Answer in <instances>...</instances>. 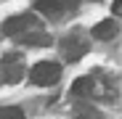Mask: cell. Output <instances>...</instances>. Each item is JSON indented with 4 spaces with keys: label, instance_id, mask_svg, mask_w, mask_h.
I'll return each instance as SVG.
<instances>
[{
    "label": "cell",
    "instance_id": "6da1fadb",
    "mask_svg": "<svg viewBox=\"0 0 122 119\" xmlns=\"http://www.w3.org/2000/svg\"><path fill=\"white\" fill-rule=\"evenodd\" d=\"M32 29H40L37 27V16H32V13H16V16L3 21V34L5 37H16L19 40L27 32H32Z\"/></svg>",
    "mask_w": 122,
    "mask_h": 119
},
{
    "label": "cell",
    "instance_id": "8992f818",
    "mask_svg": "<svg viewBox=\"0 0 122 119\" xmlns=\"http://www.w3.org/2000/svg\"><path fill=\"white\" fill-rule=\"evenodd\" d=\"M61 5V0H35V8L40 13H56Z\"/></svg>",
    "mask_w": 122,
    "mask_h": 119
},
{
    "label": "cell",
    "instance_id": "7a4b0ae2",
    "mask_svg": "<svg viewBox=\"0 0 122 119\" xmlns=\"http://www.w3.org/2000/svg\"><path fill=\"white\" fill-rule=\"evenodd\" d=\"M58 77H61V66H58L56 61H40V64H35V66L29 69V79H32L35 85H40V87L56 85Z\"/></svg>",
    "mask_w": 122,
    "mask_h": 119
},
{
    "label": "cell",
    "instance_id": "52a82bcc",
    "mask_svg": "<svg viewBox=\"0 0 122 119\" xmlns=\"http://www.w3.org/2000/svg\"><path fill=\"white\" fill-rule=\"evenodd\" d=\"M0 119H24V111L19 106H0Z\"/></svg>",
    "mask_w": 122,
    "mask_h": 119
},
{
    "label": "cell",
    "instance_id": "277c9868",
    "mask_svg": "<svg viewBox=\"0 0 122 119\" xmlns=\"http://www.w3.org/2000/svg\"><path fill=\"white\" fill-rule=\"evenodd\" d=\"M117 32H119V27H117L114 19H104V21H98L93 27V37L96 40H112V37H117Z\"/></svg>",
    "mask_w": 122,
    "mask_h": 119
},
{
    "label": "cell",
    "instance_id": "3957f363",
    "mask_svg": "<svg viewBox=\"0 0 122 119\" xmlns=\"http://www.w3.org/2000/svg\"><path fill=\"white\" fill-rule=\"evenodd\" d=\"M61 53H64L66 61H80L88 53V40H82L80 34H69L61 40Z\"/></svg>",
    "mask_w": 122,
    "mask_h": 119
},
{
    "label": "cell",
    "instance_id": "ba28073f",
    "mask_svg": "<svg viewBox=\"0 0 122 119\" xmlns=\"http://www.w3.org/2000/svg\"><path fill=\"white\" fill-rule=\"evenodd\" d=\"M114 16H122V0H114V5H112Z\"/></svg>",
    "mask_w": 122,
    "mask_h": 119
},
{
    "label": "cell",
    "instance_id": "5b68a950",
    "mask_svg": "<svg viewBox=\"0 0 122 119\" xmlns=\"http://www.w3.org/2000/svg\"><path fill=\"white\" fill-rule=\"evenodd\" d=\"M90 93H93V79H90V77L74 79V85H72V95H74V98H88Z\"/></svg>",
    "mask_w": 122,
    "mask_h": 119
}]
</instances>
